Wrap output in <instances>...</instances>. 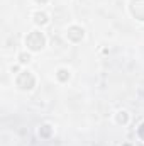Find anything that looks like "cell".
I'll use <instances>...</instances> for the list:
<instances>
[{
	"label": "cell",
	"mask_w": 144,
	"mask_h": 146,
	"mask_svg": "<svg viewBox=\"0 0 144 146\" xmlns=\"http://www.w3.org/2000/svg\"><path fill=\"white\" fill-rule=\"evenodd\" d=\"M26 46L31 51H41L46 46V37L39 31H32V33H29V36L26 37Z\"/></svg>",
	"instance_id": "1"
},
{
	"label": "cell",
	"mask_w": 144,
	"mask_h": 146,
	"mask_svg": "<svg viewBox=\"0 0 144 146\" xmlns=\"http://www.w3.org/2000/svg\"><path fill=\"white\" fill-rule=\"evenodd\" d=\"M15 83H17V87L20 90H32L34 85H36V78H34V75L31 72H22L17 76Z\"/></svg>",
	"instance_id": "2"
},
{
	"label": "cell",
	"mask_w": 144,
	"mask_h": 146,
	"mask_svg": "<svg viewBox=\"0 0 144 146\" xmlns=\"http://www.w3.org/2000/svg\"><path fill=\"white\" fill-rule=\"evenodd\" d=\"M131 14L137 21H144V0H131Z\"/></svg>",
	"instance_id": "3"
},
{
	"label": "cell",
	"mask_w": 144,
	"mask_h": 146,
	"mask_svg": "<svg viewBox=\"0 0 144 146\" xmlns=\"http://www.w3.org/2000/svg\"><path fill=\"white\" fill-rule=\"evenodd\" d=\"M66 36H68V39L73 41V42H80V41L83 39V36H85V31H83L80 26H71V27L68 29Z\"/></svg>",
	"instance_id": "4"
},
{
	"label": "cell",
	"mask_w": 144,
	"mask_h": 146,
	"mask_svg": "<svg viewBox=\"0 0 144 146\" xmlns=\"http://www.w3.org/2000/svg\"><path fill=\"white\" fill-rule=\"evenodd\" d=\"M34 21H36V24H39V26L48 24V14H44V12H37L36 15H34Z\"/></svg>",
	"instance_id": "5"
},
{
	"label": "cell",
	"mask_w": 144,
	"mask_h": 146,
	"mask_svg": "<svg viewBox=\"0 0 144 146\" xmlns=\"http://www.w3.org/2000/svg\"><path fill=\"white\" fill-rule=\"evenodd\" d=\"M56 76H58V80H59V82H66V80L70 78V72H68V70H65V68H61V70H58Z\"/></svg>",
	"instance_id": "6"
},
{
	"label": "cell",
	"mask_w": 144,
	"mask_h": 146,
	"mask_svg": "<svg viewBox=\"0 0 144 146\" xmlns=\"http://www.w3.org/2000/svg\"><path fill=\"white\" fill-rule=\"evenodd\" d=\"M127 121H129L127 112H126V110H120V112L117 114V122H119V124H127Z\"/></svg>",
	"instance_id": "7"
},
{
	"label": "cell",
	"mask_w": 144,
	"mask_h": 146,
	"mask_svg": "<svg viewBox=\"0 0 144 146\" xmlns=\"http://www.w3.org/2000/svg\"><path fill=\"white\" fill-rule=\"evenodd\" d=\"M39 134H41L42 138H48V136L51 134V126H48V124L41 126V129H39Z\"/></svg>",
	"instance_id": "8"
},
{
	"label": "cell",
	"mask_w": 144,
	"mask_h": 146,
	"mask_svg": "<svg viewBox=\"0 0 144 146\" xmlns=\"http://www.w3.org/2000/svg\"><path fill=\"white\" fill-rule=\"evenodd\" d=\"M137 134H139V138H141V139H144V122L139 126V129H137Z\"/></svg>",
	"instance_id": "9"
},
{
	"label": "cell",
	"mask_w": 144,
	"mask_h": 146,
	"mask_svg": "<svg viewBox=\"0 0 144 146\" xmlns=\"http://www.w3.org/2000/svg\"><path fill=\"white\" fill-rule=\"evenodd\" d=\"M31 60V56L29 54H26V53H22L20 54V63H26V61H29Z\"/></svg>",
	"instance_id": "10"
},
{
	"label": "cell",
	"mask_w": 144,
	"mask_h": 146,
	"mask_svg": "<svg viewBox=\"0 0 144 146\" xmlns=\"http://www.w3.org/2000/svg\"><path fill=\"white\" fill-rule=\"evenodd\" d=\"M37 3H46V2H48V0H36Z\"/></svg>",
	"instance_id": "11"
},
{
	"label": "cell",
	"mask_w": 144,
	"mask_h": 146,
	"mask_svg": "<svg viewBox=\"0 0 144 146\" xmlns=\"http://www.w3.org/2000/svg\"><path fill=\"white\" fill-rule=\"evenodd\" d=\"M126 146H129V145H126Z\"/></svg>",
	"instance_id": "12"
}]
</instances>
